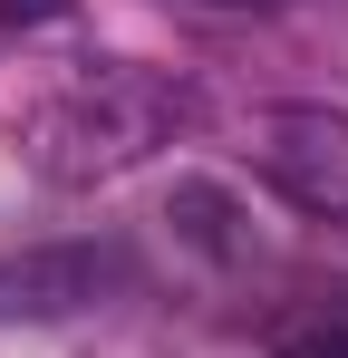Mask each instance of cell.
<instances>
[{"label":"cell","instance_id":"6da1fadb","mask_svg":"<svg viewBox=\"0 0 348 358\" xmlns=\"http://www.w3.org/2000/svg\"><path fill=\"white\" fill-rule=\"evenodd\" d=\"M194 126V87L165 68H78L58 97H39L29 117V165L49 184H107L126 165H145L155 145H174Z\"/></svg>","mask_w":348,"mask_h":358},{"label":"cell","instance_id":"7a4b0ae2","mask_svg":"<svg viewBox=\"0 0 348 358\" xmlns=\"http://www.w3.org/2000/svg\"><path fill=\"white\" fill-rule=\"evenodd\" d=\"M252 165L271 175L281 203L319 213V223H348V117L339 107H271L252 126Z\"/></svg>","mask_w":348,"mask_h":358},{"label":"cell","instance_id":"3957f363","mask_svg":"<svg viewBox=\"0 0 348 358\" xmlns=\"http://www.w3.org/2000/svg\"><path fill=\"white\" fill-rule=\"evenodd\" d=\"M116 281H126L116 242H39V252L0 262V320H68L97 291H116Z\"/></svg>","mask_w":348,"mask_h":358},{"label":"cell","instance_id":"277c9868","mask_svg":"<svg viewBox=\"0 0 348 358\" xmlns=\"http://www.w3.org/2000/svg\"><path fill=\"white\" fill-rule=\"evenodd\" d=\"M165 223L194 242V252H213V262H242V252H252V233H242V203H232L223 184H203V175H184V184L165 194Z\"/></svg>","mask_w":348,"mask_h":358},{"label":"cell","instance_id":"5b68a950","mask_svg":"<svg viewBox=\"0 0 348 358\" xmlns=\"http://www.w3.org/2000/svg\"><path fill=\"white\" fill-rule=\"evenodd\" d=\"M271 358H348V320H329V310L281 320V329H271Z\"/></svg>","mask_w":348,"mask_h":358},{"label":"cell","instance_id":"8992f818","mask_svg":"<svg viewBox=\"0 0 348 358\" xmlns=\"http://www.w3.org/2000/svg\"><path fill=\"white\" fill-rule=\"evenodd\" d=\"M39 20H68V0H0V29H39Z\"/></svg>","mask_w":348,"mask_h":358}]
</instances>
